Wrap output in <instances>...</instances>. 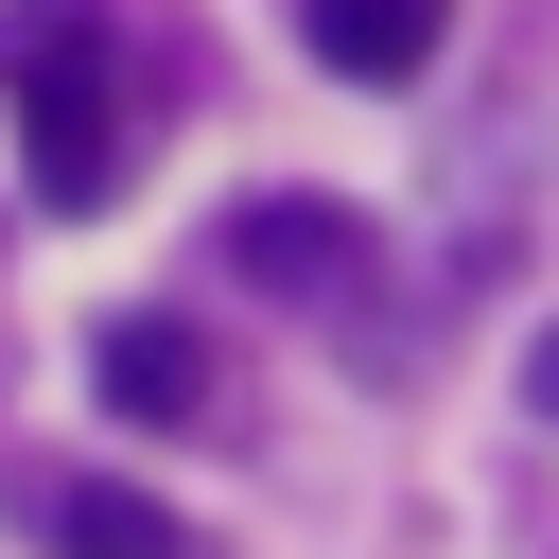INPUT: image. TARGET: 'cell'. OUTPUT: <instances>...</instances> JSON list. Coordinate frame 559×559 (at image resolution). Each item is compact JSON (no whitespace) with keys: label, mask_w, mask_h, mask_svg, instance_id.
<instances>
[{"label":"cell","mask_w":559,"mask_h":559,"mask_svg":"<svg viewBox=\"0 0 559 559\" xmlns=\"http://www.w3.org/2000/svg\"><path fill=\"white\" fill-rule=\"evenodd\" d=\"M87 384H105L140 437H210V419H227V367H210V332H192V314H105Z\"/></svg>","instance_id":"3"},{"label":"cell","mask_w":559,"mask_h":559,"mask_svg":"<svg viewBox=\"0 0 559 559\" xmlns=\"http://www.w3.org/2000/svg\"><path fill=\"white\" fill-rule=\"evenodd\" d=\"M210 245H227V280H262V297H349V280L384 262L349 192H245V210H227Z\"/></svg>","instance_id":"2"},{"label":"cell","mask_w":559,"mask_h":559,"mask_svg":"<svg viewBox=\"0 0 559 559\" xmlns=\"http://www.w3.org/2000/svg\"><path fill=\"white\" fill-rule=\"evenodd\" d=\"M524 419H559V314L524 332Z\"/></svg>","instance_id":"6"},{"label":"cell","mask_w":559,"mask_h":559,"mask_svg":"<svg viewBox=\"0 0 559 559\" xmlns=\"http://www.w3.org/2000/svg\"><path fill=\"white\" fill-rule=\"evenodd\" d=\"M0 87H17V175H35V210H122V87H105V17H87V0H35L17 52H0Z\"/></svg>","instance_id":"1"},{"label":"cell","mask_w":559,"mask_h":559,"mask_svg":"<svg viewBox=\"0 0 559 559\" xmlns=\"http://www.w3.org/2000/svg\"><path fill=\"white\" fill-rule=\"evenodd\" d=\"M437 35H454V0H314V70H349V87L437 70Z\"/></svg>","instance_id":"5"},{"label":"cell","mask_w":559,"mask_h":559,"mask_svg":"<svg viewBox=\"0 0 559 559\" xmlns=\"http://www.w3.org/2000/svg\"><path fill=\"white\" fill-rule=\"evenodd\" d=\"M35 542L52 559H192V524L157 489H122V472H35Z\"/></svg>","instance_id":"4"}]
</instances>
